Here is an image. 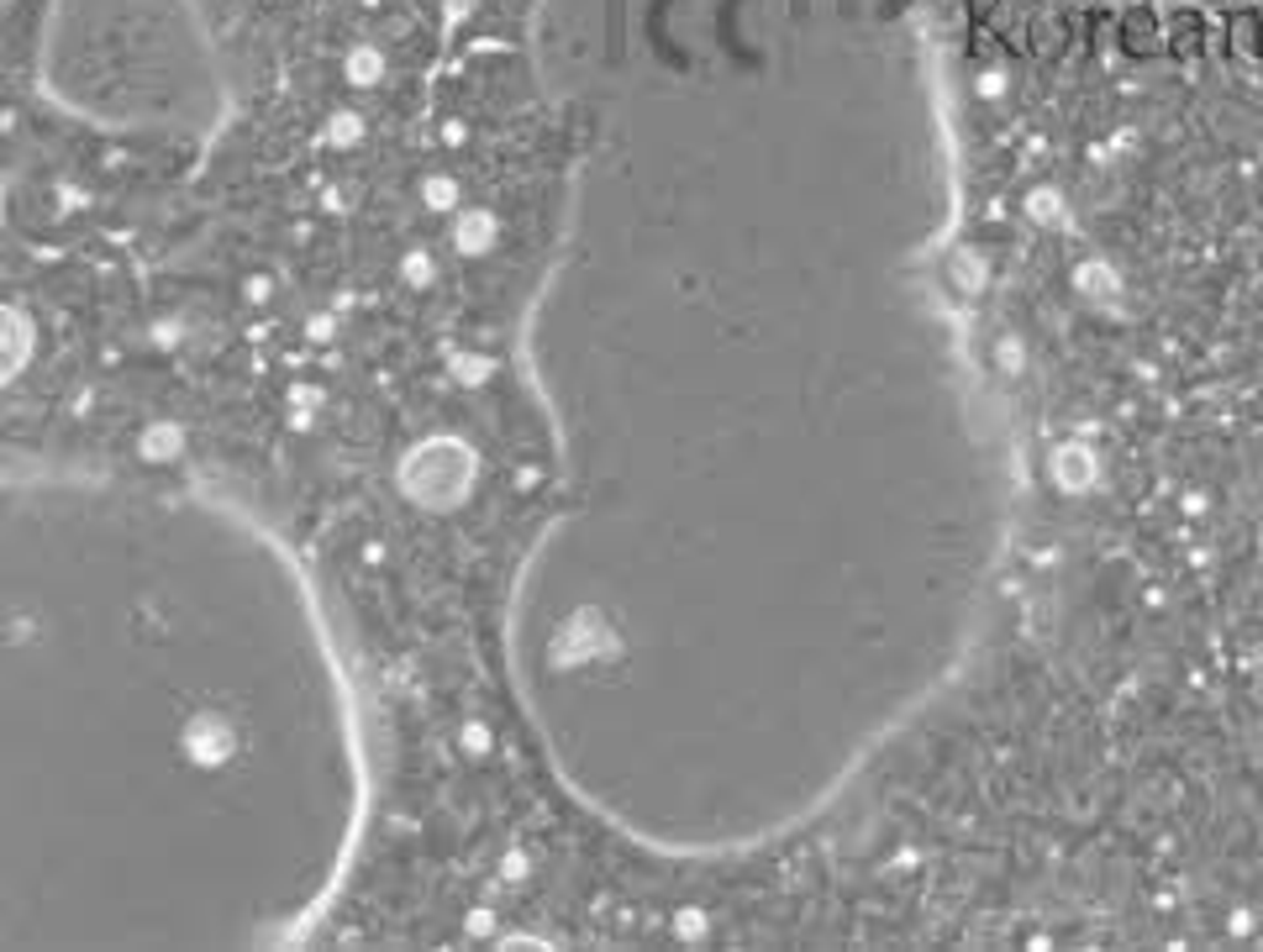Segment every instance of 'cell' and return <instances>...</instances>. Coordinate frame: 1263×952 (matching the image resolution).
I'll return each instance as SVG.
<instances>
[{"mask_svg":"<svg viewBox=\"0 0 1263 952\" xmlns=\"http://www.w3.org/2000/svg\"><path fill=\"white\" fill-rule=\"evenodd\" d=\"M469 484H475V452L464 448V442H454V437H432V442H422V448L411 452V463H405V490H411V501L437 505V511L464 501Z\"/></svg>","mask_w":1263,"mask_h":952,"instance_id":"cell-1","label":"cell"},{"mask_svg":"<svg viewBox=\"0 0 1263 952\" xmlns=\"http://www.w3.org/2000/svg\"><path fill=\"white\" fill-rule=\"evenodd\" d=\"M185 747H190L200 763H221V758H232L238 753V726L227 721V715H195L190 726H185Z\"/></svg>","mask_w":1263,"mask_h":952,"instance_id":"cell-2","label":"cell"},{"mask_svg":"<svg viewBox=\"0 0 1263 952\" xmlns=\"http://www.w3.org/2000/svg\"><path fill=\"white\" fill-rule=\"evenodd\" d=\"M454 238H458L464 253H484V248L496 242V216H490V211H464V216H458Z\"/></svg>","mask_w":1263,"mask_h":952,"instance_id":"cell-3","label":"cell"},{"mask_svg":"<svg viewBox=\"0 0 1263 952\" xmlns=\"http://www.w3.org/2000/svg\"><path fill=\"white\" fill-rule=\"evenodd\" d=\"M380 69H384V64H380V53H374V48H353V53H348V79H353V85H374Z\"/></svg>","mask_w":1263,"mask_h":952,"instance_id":"cell-4","label":"cell"},{"mask_svg":"<svg viewBox=\"0 0 1263 952\" xmlns=\"http://www.w3.org/2000/svg\"><path fill=\"white\" fill-rule=\"evenodd\" d=\"M422 195H427V206L448 211V206L458 200V185H454V179H427V185H422Z\"/></svg>","mask_w":1263,"mask_h":952,"instance_id":"cell-5","label":"cell"},{"mask_svg":"<svg viewBox=\"0 0 1263 952\" xmlns=\"http://www.w3.org/2000/svg\"><path fill=\"white\" fill-rule=\"evenodd\" d=\"M1079 463H1085V452H1074V448L1064 452V469H1058V474H1064V484H1085V469H1079Z\"/></svg>","mask_w":1263,"mask_h":952,"instance_id":"cell-6","label":"cell"},{"mask_svg":"<svg viewBox=\"0 0 1263 952\" xmlns=\"http://www.w3.org/2000/svg\"><path fill=\"white\" fill-rule=\"evenodd\" d=\"M333 138H337V143H353V138H358V117H337L333 121Z\"/></svg>","mask_w":1263,"mask_h":952,"instance_id":"cell-7","label":"cell"}]
</instances>
